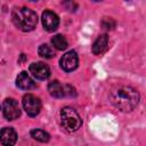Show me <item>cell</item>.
I'll return each mask as SVG.
<instances>
[{
    "instance_id": "cell-1",
    "label": "cell",
    "mask_w": 146,
    "mask_h": 146,
    "mask_svg": "<svg viewBox=\"0 0 146 146\" xmlns=\"http://www.w3.org/2000/svg\"><path fill=\"white\" fill-rule=\"evenodd\" d=\"M110 99L112 104L122 112H130L139 103L138 91L129 86H120L111 91Z\"/></svg>"
},
{
    "instance_id": "cell-2",
    "label": "cell",
    "mask_w": 146,
    "mask_h": 146,
    "mask_svg": "<svg viewBox=\"0 0 146 146\" xmlns=\"http://www.w3.org/2000/svg\"><path fill=\"white\" fill-rule=\"evenodd\" d=\"M11 19L14 24L24 32L32 31L38 24V15L32 9L26 7L15 8L11 13Z\"/></svg>"
},
{
    "instance_id": "cell-3",
    "label": "cell",
    "mask_w": 146,
    "mask_h": 146,
    "mask_svg": "<svg viewBox=\"0 0 146 146\" xmlns=\"http://www.w3.org/2000/svg\"><path fill=\"white\" fill-rule=\"evenodd\" d=\"M60 121L65 130L68 132H74L80 129L82 120L78 112L72 107H63L60 110Z\"/></svg>"
},
{
    "instance_id": "cell-4",
    "label": "cell",
    "mask_w": 146,
    "mask_h": 146,
    "mask_svg": "<svg viewBox=\"0 0 146 146\" xmlns=\"http://www.w3.org/2000/svg\"><path fill=\"white\" fill-rule=\"evenodd\" d=\"M23 107L27 113V115L36 116L41 110V100L36 96L32 94H27L23 97Z\"/></svg>"
},
{
    "instance_id": "cell-5",
    "label": "cell",
    "mask_w": 146,
    "mask_h": 146,
    "mask_svg": "<svg viewBox=\"0 0 146 146\" xmlns=\"http://www.w3.org/2000/svg\"><path fill=\"white\" fill-rule=\"evenodd\" d=\"M2 111H3V115L7 120H15L21 115L19 105H18L17 100H15L14 98L5 99L3 105H2Z\"/></svg>"
},
{
    "instance_id": "cell-6",
    "label": "cell",
    "mask_w": 146,
    "mask_h": 146,
    "mask_svg": "<svg viewBox=\"0 0 146 146\" xmlns=\"http://www.w3.org/2000/svg\"><path fill=\"white\" fill-rule=\"evenodd\" d=\"M78 63H79L78 55L73 50L67 51L66 54H64L60 58V62H59L62 70H64L66 72H71L73 70H75L78 67Z\"/></svg>"
},
{
    "instance_id": "cell-7",
    "label": "cell",
    "mask_w": 146,
    "mask_h": 146,
    "mask_svg": "<svg viewBox=\"0 0 146 146\" xmlns=\"http://www.w3.org/2000/svg\"><path fill=\"white\" fill-rule=\"evenodd\" d=\"M30 73L38 80H46L50 75V68L47 64L38 62L30 65Z\"/></svg>"
},
{
    "instance_id": "cell-8",
    "label": "cell",
    "mask_w": 146,
    "mask_h": 146,
    "mask_svg": "<svg viewBox=\"0 0 146 146\" xmlns=\"http://www.w3.org/2000/svg\"><path fill=\"white\" fill-rule=\"evenodd\" d=\"M42 24H43V27L48 32H52L58 27L59 18L54 11L46 10L42 13Z\"/></svg>"
},
{
    "instance_id": "cell-9",
    "label": "cell",
    "mask_w": 146,
    "mask_h": 146,
    "mask_svg": "<svg viewBox=\"0 0 146 146\" xmlns=\"http://www.w3.org/2000/svg\"><path fill=\"white\" fill-rule=\"evenodd\" d=\"M17 140L16 131L13 128H3L0 131V143L3 146H14Z\"/></svg>"
},
{
    "instance_id": "cell-10",
    "label": "cell",
    "mask_w": 146,
    "mask_h": 146,
    "mask_svg": "<svg viewBox=\"0 0 146 146\" xmlns=\"http://www.w3.org/2000/svg\"><path fill=\"white\" fill-rule=\"evenodd\" d=\"M108 47V36L107 34H100L92 43V54L94 55H102Z\"/></svg>"
},
{
    "instance_id": "cell-11",
    "label": "cell",
    "mask_w": 146,
    "mask_h": 146,
    "mask_svg": "<svg viewBox=\"0 0 146 146\" xmlns=\"http://www.w3.org/2000/svg\"><path fill=\"white\" fill-rule=\"evenodd\" d=\"M16 86H17L18 88L23 89V90H30V89H32V88L35 87V83H34V81L30 78V75L27 74V72L23 71V72H21V73L17 75V78H16Z\"/></svg>"
},
{
    "instance_id": "cell-12",
    "label": "cell",
    "mask_w": 146,
    "mask_h": 146,
    "mask_svg": "<svg viewBox=\"0 0 146 146\" xmlns=\"http://www.w3.org/2000/svg\"><path fill=\"white\" fill-rule=\"evenodd\" d=\"M49 94L55 98H63L65 96V88L64 86L58 81H52L48 86Z\"/></svg>"
},
{
    "instance_id": "cell-13",
    "label": "cell",
    "mask_w": 146,
    "mask_h": 146,
    "mask_svg": "<svg viewBox=\"0 0 146 146\" xmlns=\"http://www.w3.org/2000/svg\"><path fill=\"white\" fill-rule=\"evenodd\" d=\"M51 43H52V46H54L56 49H58V50H64V49H66L67 46H68L67 40H66L65 36L62 35V34H57V35L52 36Z\"/></svg>"
},
{
    "instance_id": "cell-14",
    "label": "cell",
    "mask_w": 146,
    "mask_h": 146,
    "mask_svg": "<svg viewBox=\"0 0 146 146\" xmlns=\"http://www.w3.org/2000/svg\"><path fill=\"white\" fill-rule=\"evenodd\" d=\"M31 137L38 141H41V143H47L50 138L49 133L41 130V129H33L31 130Z\"/></svg>"
},
{
    "instance_id": "cell-15",
    "label": "cell",
    "mask_w": 146,
    "mask_h": 146,
    "mask_svg": "<svg viewBox=\"0 0 146 146\" xmlns=\"http://www.w3.org/2000/svg\"><path fill=\"white\" fill-rule=\"evenodd\" d=\"M38 52L42 58H52L55 56V52H54L52 48L50 46H48V44H44V43L39 47Z\"/></svg>"
},
{
    "instance_id": "cell-16",
    "label": "cell",
    "mask_w": 146,
    "mask_h": 146,
    "mask_svg": "<svg viewBox=\"0 0 146 146\" xmlns=\"http://www.w3.org/2000/svg\"><path fill=\"white\" fill-rule=\"evenodd\" d=\"M100 25H102V27L104 30L110 31V30H113L115 27V22L110 17H104L102 19V22H100Z\"/></svg>"
},
{
    "instance_id": "cell-17",
    "label": "cell",
    "mask_w": 146,
    "mask_h": 146,
    "mask_svg": "<svg viewBox=\"0 0 146 146\" xmlns=\"http://www.w3.org/2000/svg\"><path fill=\"white\" fill-rule=\"evenodd\" d=\"M64 88H65V96H74L75 95V90H74V88L73 87H71V86H64Z\"/></svg>"
}]
</instances>
